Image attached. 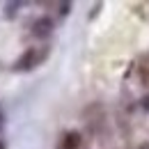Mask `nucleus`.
Here are the masks:
<instances>
[{"label":"nucleus","mask_w":149,"mask_h":149,"mask_svg":"<svg viewBox=\"0 0 149 149\" xmlns=\"http://www.w3.org/2000/svg\"><path fill=\"white\" fill-rule=\"evenodd\" d=\"M48 57V48L46 46H39V48H28L23 55L14 62V69L16 71H30V69H35L39 67L44 60Z\"/></svg>","instance_id":"1"},{"label":"nucleus","mask_w":149,"mask_h":149,"mask_svg":"<svg viewBox=\"0 0 149 149\" xmlns=\"http://www.w3.org/2000/svg\"><path fill=\"white\" fill-rule=\"evenodd\" d=\"M32 37H37V39H46V37H51L53 35V21L48 19V16H39L35 23H32Z\"/></svg>","instance_id":"2"},{"label":"nucleus","mask_w":149,"mask_h":149,"mask_svg":"<svg viewBox=\"0 0 149 149\" xmlns=\"http://www.w3.org/2000/svg\"><path fill=\"white\" fill-rule=\"evenodd\" d=\"M80 145H83L80 133H78V131H69V133L62 135V145H60V149H78Z\"/></svg>","instance_id":"3"},{"label":"nucleus","mask_w":149,"mask_h":149,"mask_svg":"<svg viewBox=\"0 0 149 149\" xmlns=\"http://www.w3.org/2000/svg\"><path fill=\"white\" fill-rule=\"evenodd\" d=\"M21 7H23V2H7L5 5V19H16Z\"/></svg>","instance_id":"4"},{"label":"nucleus","mask_w":149,"mask_h":149,"mask_svg":"<svg viewBox=\"0 0 149 149\" xmlns=\"http://www.w3.org/2000/svg\"><path fill=\"white\" fill-rule=\"evenodd\" d=\"M57 9H60V16H67L71 9V2H57Z\"/></svg>","instance_id":"5"},{"label":"nucleus","mask_w":149,"mask_h":149,"mask_svg":"<svg viewBox=\"0 0 149 149\" xmlns=\"http://www.w3.org/2000/svg\"><path fill=\"white\" fill-rule=\"evenodd\" d=\"M101 7H103L101 2H96V5H94V7H92V14H90V19H94V16L99 14V9H101Z\"/></svg>","instance_id":"6"},{"label":"nucleus","mask_w":149,"mask_h":149,"mask_svg":"<svg viewBox=\"0 0 149 149\" xmlns=\"http://www.w3.org/2000/svg\"><path fill=\"white\" fill-rule=\"evenodd\" d=\"M142 108L149 112V96H145V99H142Z\"/></svg>","instance_id":"7"},{"label":"nucleus","mask_w":149,"mask_h":149,"mask_svg":"<svg viewBox=\"0 0 149 149\" xmlns=\"http://www.w3.org/2000/svg\"><path fill=\"white\" fill-rule=\"evenodd\" d=\"M138 149H149V142H142V145H138Z\"/></svg>","instance_id":"8"},{"label":"nucleus","mask_w":149,"mask_h":149,"mask_svg":"<svg viewBox=\"0 0 149 149\" xmlns=\"http://www.w3.org/2000/svg\"><path fill=\"white\" fill-rule=\"evenodd\" d=\"M2 122H5V115H2V110H0V126H2Z\"/></svg>","instance_id":"9"},{"label":"nucleus","mask_w":149,"mask_h":149,"mask_svg":"<svg viewBox=\"0 0 149 149\" xmlns=\"http://www.w3.org/2000/svg\"><path fill=\"white\" fill-rule=\"evenodd\" d=\"M0 149H5V145H2V142H0Z\"/></svg>","instance_id":"10"}]
</instances>
